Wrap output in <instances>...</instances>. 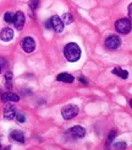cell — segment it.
Masks as SVG:
<instances>
[{
    "mask_svg": "<svg viewBox=\"0 0 132 150\" xmlns=\"http://www.w3.org/2000/svg\"><path fill=\"white\" fill-rule=\"evenodd\" d=\"M64 55L65 58L73 63V62H77L81 57V49L76 43H67L64 48Z\"/></svg>",
    "mask_w": 132,
    "mask_h": 150,
    "instance_id": "6da1fadb",
    "label": "cell"
},
{
    "mask_svg": "<svg viewBox=\"0 0 132 150\" xmlns=\"http://www.w3.org/2000/svg\"><path fill=\"white\" fill-rule=\"evenodd\" d=\"M115 28L119 33H122V35H127L129 32H131L132 30V23L129 18H120L117 20L115 23Z\"/></svg>",
    "mask_w": 132,
    "mask_h": 150,
    "instance_id": "7a4b0ae2",
    "label": "cell"
},
{
    "mask_svg": "<svg viewBox=\"0 0 132 150\" xmlns=\"http://www.w3.org/2000/svg\"><path fill=\"white\" fill-rule=\"evenodd\" d=\"M61 115H62V118H64V120H72L73 117H76L78 115V107L75 105L65 106L61 111Z\"/></svg>",
    "mask_w": 132,
    "mask_h": 150,
    "instance_id": "3957f363",
    "label": "cell"
},
{
    "mask_svg": "<svg viewBox=\"0 0 132 150\" xmlns=\"http://www.w3.org/2000/svg\"><path fill=\"white\" fill-rule=\"evenodd\" d=\"M21 47L26 53H32L36 48V42L32 37H24L21 41Z\"/></svg>",
    "mask_w": 132,
    "mask_h": 150,
    "instance_id": "277c9868",
    "label": "cell"
},
{
    "mask_svg": "<svg viewBox=\"0 0 132 150\" xmlns=\"http://www.w3.org/2000/svg\"><path fill=\"white\" fill-rule=\"evenodd\" d=\"M121 45V40L117 36H109L105 40V46L108 49H116Z\"/></svg>",
    "mask_w": 132,
    "mask_h": 150,
    "instance_id": "5b68a950",
    "label": "cell"
},
{
    "mask_svg": "<svg viewBox=\"0 0 132 150\" xmlns=\"http://www.w3.org/2000/svg\"><path fill=\"white\" fill-rule=\"evenodd\" d=\"M24 15H23V12L22 11H17L16 14L14 15V25H15V27L20 31L23 28L24 26Z\"/></svg>",
    "mask_w": 132,
    "mask_h": 150,
    "instance_id": "8992f818",
    "label": "cell"
},
{
    "mask_svg": "<svg viewBox=\"0 0 132 150\" xmlns=\"http://www.w3.org/2000/svg\"><path fill=\"white\" fill-rule=\"evenodd\" d=\"M50 22H52V27L54 28L55 32H61L64 30V22H62V20L59 16H56V15L53 16L50 18Z\"/></svg>",
    "mask_w": 132,
    "mask_h": 150,
    "instance_id": "52a82bcc",
    "label": "cell"
},
{
    "mask_svg": "<svg viewBox=\"0 0 132 150\" xmlns=\"http://www.w3.org/2000/svg\"><path fill=\"white\" fill-rule=\"evenodd\" d=\"M4 117H5V120H14V118L16 117V110L14 106H11V105H6L5 106V108H4Z\"/></svg>",
    "mask_w": 132,
    "mask_h": 150,
    "instance_id": "ba28073f",
    "label": "cell"
},
{
    "mask_svg": "<svg viewBox=\"0 0 132 150\" xmlns=\"http://www.w3.org/2000/svg\"><path fill=\"white\" fill-rule=\"evenodd\" d=\"M0 38H1V41H4V42H10L12 38H14V31L9 27L1 30V32H0Z\"/></svg>",
    "mask_w": 132,
    "mask_h": 150,
    "instance_id": "9c48e42d",
    "label": "cell"
},
{
    "mask_svg": "<svg viewBox=\"0 0 132 150\" xmlns=\"http://www.w3.org/2000/svg\"><path fill=\"white\" fill-rule=\"evenodd\" d=\"M1 100L4 102H17L20 100V97L14 92H6V93H3Z\"/></svg>",
    "mask_w": 132,
    "mask_h": 150,
    "instance_id": "30bf717a",
    "label": "cell"
},
{
    "mask_svg": "<svg viewBox=\"0 0 132 150\" xmlns=\"http://www.w3.org/2000/svg\"><path fill=\"white\" fill-rule=\"evenodd\" d=\"M70 133L73 137H76V138H83V137L86 135V130L81 126H75L70 129Z\"/></svg>",
    "mask_w": 132,
    "mask_h": 150,
    "instance_id": "8fae6325",
    "label": "cell"
},
{
    "mask_svg": "<svg viewBox=\"0 0 132 150\" xmlns=\"http://www.w3.org/2000/svg\"><path fill=\"white\" fill-rule=\"evenodd\" d=\"M10 137H11L12 140H15L17 143H24V135L22 132H20V130H12L10 133Z\"/></svg>",
    "mask_w": 132,
    "mask_h": 150,
    "instance_id": "7c38bea8",
    "label": "cell"
},
{
    "mask_svg": "<svg viewBox=\"0 0 132 150\" xmlns=\"http://www.w3.org/2000/svg\"><path fill=\"white\" fill-rule=\"evenodd\" d=\"M56 79H58L59 81H64V83H67V84L73 83V76H72L71 74H68V73H61V74H59L58 76H56Z\"/></svg>",
    "mask_w": 132,
    "mask_h": 150,
    "instance_id": "4fadbf2b",
    "label": "cell"
},
{
    "mask_svg": "<svg viewBox=\"0 0 132 150\" xmlns=\"http://www.w3.org/2000/svg\"><path fill=\"white\" fill-rule=\"evenodd\" d=\"M112 74H115V75H117L119 78H121V79H127V76H129V73L126 71V70H124V69H121V68H115V69H112Z\"/></svg>",
    "mask_w": 132,
    "mask_h": 150,
    "instance_id": "5bb4252c",
    "label": "cell"
},
{
    "mask_svg": "<svg viewBox=\"0 0 132 150\" xmlns=\"http://www.w3.org/2000/svg\"><path fill=\"white\" fill-rule=\"evenodd\" d=\"M12 73L11 71H8L5 74V84H6V87L8 89H11L12 87Z\"/></svg>",
    "mask_w": 132,
    "mask_h": 150,
    "instance_id": "9a60e30c",
    "label": "cell"
},
{
    "mask_svg": "<svg viewBox=\"0 0 132 150\" xmlns=\"http://www.w3.org/2000/svg\"><path fill=\"white\" fill-rule=\"evenodd\" d=\"M14 15L15 14H12V12H6L5 16H4L5 22H8V23H12V22H14Z\"/></svg>",
    "mask_w": 132,
    "mask_h": 150,
    "instance_id": "2e32d148",
    "label": "cell"
},
{
    "mask_svg": "<svg viewBox=\"0 0 132 150\" xmlns=\"http://www.w3.org/2000/svg\"><path fill=\"white\" fill-rule=\"evenodd\" d=\"M62 20H64L65 23H71L73 21V18L70 12H66V14H64V16H62Z\"/></svg>",
    "mask_w": 132,
    "mask_h": 150,
    "instance_id": "e0dca14e",
    "label": "cell"
},
{
    "mask_svg": "<svg viewBox=\"0 0 132 150\" xmlns=\"http://www.w3.org/2000/svg\"><path fill=\"white\" fill-rule=\"evenodd\" d=\"M115 137H116V132H115V130H111L110 134H109V138H108V140H106V144L110 145L111 142H112V139H114Z\"/></svg>",
    "mask_w": 132,
    "mask_h": 150,
    "instance_id": "ac0fdd59",
    "label": "cell"
},
{
    "mask_svg": "<svg viewBox=\"0 0 132 150\" xmlns=\"http://www.w3.org/2000/svg\"><path fill=\"white\" fill-rule=\"evenodd\" d=\"M114 149H126V143L124 142H119L114 144Z\"/></svg>",
    "mask_w": 132,
    "mask_h": 150,
    "instance_id": "d6986e66",
    "label": "cell"
},
{
    "mask_svg": "<svg viewBox=\"0 0 132 150\" xmlns=\"http://www.w3.org/2000/svg\"><path fill=\"white\" fill-rule=\"evenodd\" d=\"M16 121L18 122V123H23L24 121H26V117H24L22 113H16Z\"/></svg>",
    "mask_w": 132,
    "mask_h": 150,
    "instance_id": "ffe728a7",
    "label": "cell"
},
{
    "mask_svg": "<svg viewBox=\"0 0 132 150\" xmlns=\"http://www.w3.org/2000/svg\"><path fill=\"white\" fill-rule=\"evenodd\" d=\"M38 5H39V0H31L29 1L31 9H33V10H36L37 8H38Z\"/></svg>",
    "mask_w": 132,
    "mask_h": 150,
    "instance_id": "44dd1931",
    "label": "cell"
},
{
    "mask_svg": "<svg viewBox=\"0 0 132 150\" xmlns=\"http://www.w3.org/2000/svg\"><path fill=\"white\" fill-rule=\"evenodd\" d=\"M0 67H1V68H6V67H8V63H6V60L3 59V58H0Z\"/></svg>",
    "mask_w": 132,
    "mask_h": 150,
    "instance_id": "7402d4cb",
    "label": "cell"
},
{
    "mask_svg": "<svg viewBox=\"0 0 132 150\" xmlns=\"http://www.w3.org/2000/svg\"><path fill=\"white\" fill-rule=\"evenodd\" d=\"M129 16L132 18V3L129 5Z\"/></svg>",
    "mask_w": 132,
    "mask_h": 150,
    "instance_id": "603a6c76",
    "label": "cell"
},
{
    "mask_svg": "<svg viewBox=\"0 0 132 150\" xmlns=\"http://www.w3.org/2000/svg\"><path fill=\"white\" fill-rule=\"evenodd\" d=\"M80 80H81V83H85V84H87V81H86L83 78H80Z\"/></svg>",
    "mask_w": 132,
    "mask_h": 150,
    "instance_id": "cb8c5ba5",
    "label": "cell"
},
{
    "mask_svg": "<svg viewBox=\"0 0 132 150\" xmlns=\"http://www.w3.org/2000/svg\"><path fill=\"white\" fill-rule=\"evenodd\" d=\"M1 69H3V68H1V67H0V73H1Z\"/></svg>",
    "mask_w": 132,
    "mask_h": 150,
    "instance_id": "d4e9b609",
    "label": "cell"
},
{
    "mask_svg": "<svg viewBox=\"0 0 132 150\" xmlns=\"http://www.w3.org/2000/svg\"><path fill=\"white\" fill-rule=\"evenodd\" d=\"M0 149H1V145H0Z\"/></svg>",
    "mask_w": 132,
    "mask_h": 150,
    "instance_id": "484cf974",
    "label": "cell"
}]
</instances>
